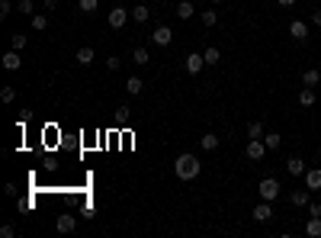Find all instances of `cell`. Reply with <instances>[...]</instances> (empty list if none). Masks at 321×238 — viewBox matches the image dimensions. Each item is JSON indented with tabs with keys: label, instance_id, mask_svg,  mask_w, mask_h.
I'll return each mask as SVG.
<instances>
[{
	"label": "cell",
	"instance_id": "6da1fadb",
	"mask_svg": "<svg viewBox=\"0 0 321 238\" xmlns=\"http://www.w3.org/2000/svg\"><path fill=\"white\" fill-rule=\"evenodd\" d=\"M199 171H203V164H199L196 154H189V151L177 154V161H174V174L180 177V181H196Z\"/></svg>",
	"mask_w": 321,
	"mask_h": 238
},
{
	"label": "cell",
	"instance_id": "7a4b0ae2",
	"mask_svg": "<svg viewBox=\"0 0 321 238\" xmlns=\"http://www.w3.org/2000/svg\"><path fill=\"white\" fill-rule=\"evenodd\" d=\"M280 190H283V187H280V181H276V177H264V181L257 184V193H260V200H270V203L280 196Z\"/></svg>",
	"mask_w": 321,
	"mask_h": 238
},
{
	"label": "cell",
	"instance_id": "3957f363",
	"mask_svg": "<svg viewBox=\"0 0 321 238\" xmlns=\"http://www.w3.org/2000/svg\"><path fill=\"white\" fill-rule=\"evenodd\" d=\"M267 145H264V138H247V148H244V154H247V158H251V161H264L267 158Z\"/></svg>",
	"mask_w": 321,
	"mask_h": 238
},
{
	"label": "cell",
	"instance_id": "277c9868",
	"mask_svg": "<svg viewBox=\"0 0 321 238\" xmlns=\"http://www.w3.org/2000/svg\"><path fill=\"white\" fill-rule=\"evenodd\" d=\"M129 16H132V10H125V7H113V10H110V16H106V23H110L113 29H122L125 23H129Z\"/></svg>",
	"mask_w": 321,
	"mask_h": 238
},
{
	"label": "cell",
	"instance_id": "5b68a950",
	"mask_svg": "<svg viewBox=\"0 0 321 238\" xmlns=\"http://www.w3.org/2000/svg\"><path fill=\"white\" fill-rule=\"evenodd\" d=\"M251 219H254V222H267V219H273V203H270V200H260V203L251 209Z\"/></svg>",
	"mask_w": 321,
	"mask_h": 238
},
{
	"label": "cell",
	"instance_id": "8992f818",
	"mask_svg": "<svg viewBox=\"0 0 321 238\" xmlns=\"http://www.w3.org/2000/svg\"><path fill=\"white\" fill-rule=\"evenodd\" d=\"M183 68H186V74H199V71L206 68V58L199 55V52H193V55H186V62H183Z\"/></svg>",
	"mask_w": 321,
	"mask_h": 238
},
{
	"label": "cell",
	"instance_id": "52a82bcc",
	"mask_svg": "<svg viewBox=\"0 0 321 238\" xmlns=\"http://www.w3.org/2000/svg\"><path fill=\"white\" fill-rule=\"evenodd\" d=\"M55 229L61 232V235H68V232H74V229H77V219L71 216V212H61V216L55 219Z\"/></svg>",
	"mask_w": 321,
	"mask_h": 238
},
{
	"label": "cell",
	"instance_id": "ba28073f",
	"mask_svg": "<svg viewBox=\"0 0 321 238\" xmlns=\"http://www.w3.org/2000/svg\"><path fill=\"white\" fill-rule=\"evenodd\" d=\"M289 203H292V206H308V203H312V190H308V187L292 190V193H289Z\"/></svg>",
	"mask_w": 321,
	"mask_h": 238
},
{
	"label": "cell",
	"instance_id": "9c48e42d",
	"mask_svg": "<svg viewBox=\"0 0 321 238\" xmlns=\"http://www.w3.org/2000/svg\"><path fill=\"white\" fill-rule=\"evenodd\" d=\"M151 39H154V45H170L174 42V32H170V26H158L151 32Z\"/></svg>",
	"mask_w": 321,
	"mask_h": 238
},
{
	"label": "cell",
	"instance_id": "30bf717a",
	"mask_svg": "<svg viewBox=\"0 0 321 238\" xmlns=\"http://www.w3.org/2000/svg\"><path fill=\"white\" fill-rule=\"evenodd\" d=\"M289 35H292L295 42H305V39H308V26H305L302 19H292V23H289Z\"/></svg>",
	"mask_w": 321,
	"mask_h": 238
},
{
	"label": "cell",
	"instance_id": "8fae6325",
	"mask_svg": "<svg viewBox=\"0 0 321 238\" xmlns=\"http://www.w3.org/2000/svg\"><path fill=\"white\" fill-rule=\"evenodd\" d=\"M321 84V71L318 68H305L302 71V87H318Z\"/></svg>",
	"mask_w": 321,
	"mask_h": 238
},
{
	"label": "cell",
	"instance_id": "7c38bea8",
	"mask_svg": "<svg viewBox=\"0 0 321 238\" xmlns=\"http://www.w3.org/2000/svg\"><path fill=\"white\" fill-rule=\"evenodd\" d=\"M0 62H4V68L7 71H19V65H23V58H19V52L16 49H10L4 58H0Z\"/></svg>",
	"mask_w": 321,
	"mask_h": 238
},
{
	"label": "cell",
	"instance_id": "4fadbf2b",
	"mask_svg": "<svg viewBox=\"0 0 321 238\" xmlns=\"http://www.w3.org/2000/svg\"><path fill=\"white\" fill-rule=\"evenodd\" d=\"M305 187L308 190H321V168H308L305 171Z\"/></svg>",
	"mask_w": 321,
	"mask_h": 238
},
{
	"label": "cell",
	"instance_id": "5bb4252c",
	"mask_svg": "<svg viewBox=\"0 0 321 238\" xmlns=\"http://www.w3.org/2000/svg\"><path fill=\"white\" fill-rule=\"evenodd\" d=\"M74 62H77L80 68L93 65V49H90V45H80V49H77V55H74Z\"/></svg>",
	"mask_w": 321,
	"mask_h": 238
},
{
	"label": "cell",
	"instance_id": "9a60e30c",
	"mask_svg": "<svg viewBox=\"0 0 321 238\" xmlns=\"http://www.w3.org/2000/svg\"><path fill=\"white\" fill-rule=\"evenodd\" d=\"M305 164H302V158H289L286 161V174H292V177H305Z\"/></svg>",
	"mask_w": 321,
	"mask_h": 238
},
{
	"label": "cell",
	"instance_id": "2e32d148",
	"mask_svg": "<svg viewBox=\"0 0 321 238\" xmlns=\"http://www.w3.org/2000/svg\"><path fill=\"white\" fill-rule=\"evenodd\" d=\"M315 100H318V93L312 87H302L299 90V106H305V110H308V106H315Z\"/></svg>",
	"mask_w": 321,
	"mask_h": 238
},
{
	"label": "cell",
	"instance_id": "e0dca14e",
	"mask_svg": "<svg viewBox=\"0 0 321 238\" xmlns=\"http://www.w3.org/2000/svg\"><path fill=\"white\" fill-rule=\"evenodd\" d=\"M199 148H203V151H216L219 148V135L216 132H206L203 138H199Z\"/></svg>",
	"mask_w": 321,
	"mask_h": 238
},
{
	"label": "cell",
	"instance_id": "ac0fdd59",
	"mask_svg": "<svg viewBox=\"0 0 321 238\" xmlns=\"http://www.w3.org/2000/svg\"><path fill=\"white\" fill-rule=\"evenodd\" d=\"M174 10H177V16H180V19H189V16H193V13H196V7H193V4H189V0H180V4H177Z\"/></svg>",
	"mask_w": 321,
	"mask_h": 238
},
{
	"label": "cell",
	"instance_id": "d6986e66",
	"mask_svg": "<svg viewBox=\"0 0 321 238\" xmlns=\"http://www.w3.org/2000/svg\"><path fill=\"white\" fill-rule=\"evenodd\" d=\"M125 90H129V93H132V97H138V93H141V90H145V81H141V77H135V74H132V77H129V81H125Z\"/></svg>",
	"mask_w": 321,
	"mask_h": 238
},
{
	"label": "cell",
	"instance_id": "ffe728a7",
	"mask_svg": "<svg viewBox=\"0 0 321 238\" xmlns=\"http://www.w3.org/2000/svg\"><path fill=\"white\" fill-rule=\"evenodd\" d=\"M148 16H151L148 4H138V7H132V19H135V23H148Z\"/></svg>",
	"mask_w": 321,
	"mask_h": 238
},
{
	"label": "cell",
	"instance_id": "44dd1931",
	"mask_svg": "<svg viewBox=\"0 0 321 238\" xmlns=\"http://www.w3.org/2000/svg\"><path fill=\"white\" fill-rule=\"evenodd\" d=\"M264 145H267L270 151H280V145H283V135H280V132H267V135H264Z\"/></svg>",
	"mask_w": 321,
	"mask_h": 238
},
{
	"label": "cell",
	"instance_id": "7402d4cb",
	"mask_svg": "<svg viewBox=\"0 0 321 238\" xmlns=\"http://www.w3.org/2000/svg\"><path fill=\"white\" fill-rule=\"evenodd\" d=\"M264 135H267L264 123H257V119H254V123H247V138H264Z\"/></svg>",
	"mask_w": 321,
	"mask_h": 238
},
{
	"label": "cell",
	"instance_id": "603a6c76",
	"mask_svg": "<svg viewBox=\"0 0 321 238\" xmlns=\"http://www.w3.org/2000/svg\"><path fill=\"white\" fill-rule=\"evenodd\" d=\"M305 235H312V238H321V216H312L305 225Z\"/></svg>",
	"mask_w": 321,
	"mask_h": 238
},
{
	"label": "cell",
	"instance_id": "cb8c5ba5",
	"mask_svg": "<svg viewBox=\"0 0 321 238\" xmlns=\"http://www.w3.org/2000/svg\"><path fill=\"white\" fill-rule=\"evenodd\" d=\"M203 58H206V65H219L222 62V52L216 49V45H209V49L203 52Z\"/></svg>",
	"mask_w": 321,
	"mask_h": 238
},
{
	"label": "cell",
	"instance_id": "d4e9b609",
	"mask_svg": "<svg viewBox=\"0 0 321 238\" xmlns=\"http://www.w3.org/2000/svg\"><path fill=\"white\" fill-rule=\"evenodd\" d=\"M199 19H203V26H216V23H219V13H216V10H203V13H199Z\"/></svg>",
	"mask_w": 321,
	"mask_h": 238
},
{
	"label": "cell",
	"instance_id": "484cf974",
	"mask_svg": "<svg viewBox=\"0 0 321 238\" xmlns=\"http://www.w3.org/2000/svg\"><path fill=\"white\" fill-rule=\"evenodd\" d=\"M132 62H135V65H148V62H151V58H148V49H141V45H138V49L132 52Z\"/></svg>",
	"mask_w": 321,
	"mask_h": 238
},
{
	"label": "cell",
	"instance_id": "4316f807",
	"mask_svg": "<svg viewBox=\"0 0 321 238\" xmlns=\"http://www.w3.org/2000/svg\"><path fill=\"white\" fill-rule=\"evenodd\" d=\"M45 26H49V16H45V13H35V16H32V29H35V32H42Z\"/></svg>",
	"mask_w": 321,
	"mask_h": 238
},
{
	"label": "cell",
	"instance_id": "83f0119b",
	"mask_svg": "<svg viewBox=\"0 0 321 238\" xmlns=\"http://www.w3.org/2000/svg\"><path fill=\"white\" fill-rule=\"evenodd\" d=\"M10 49H16V52H19V49H26V35H23V32H16L13 39H10Z\"/></svg>",
	"mask_w": 321,
	"mask_h": 238
},
{
	"label": "cell",
	"instance_id": "f1b7e54d",
	"mask_svg": "<svg viewBox=\"0 0 321 238\" xmlns=\"http://www.w3.org/2000/svg\"><path fill=\"white\" fill-rule=\"evenodd\" d=\"M0 100H4V103H13V100H16V90H13V87H0Z\"/></svg>",
	"mask_w": 321,
	"mask_h": 238
},
{
	"label": "cell",
	"instance_id": "f546056e",
	"mask_svg": "<svg viewBox=\"0 0 321 238\" xmlns=\"http://www.w3.org/2000/svg\"><path fill=\"white\" fill-rule=\"evenodd\" d=\"M19 13H26V16H35V4H32V0H19Z\"/></svg>",
	"mask_w": 321,
	"mask_h": 238
},
{
	"label": "cell",
	"instance_id": "4dcf8cb0",
	"mask_svg": "<svg viewBox=\"0 0 321 238\" xmlns=\"http://www.w3.org/2000/svg\"><path fill=\"white\" fill-rule=\"evenodd\" d=\"M97 4H100V0H80V13H93V10H97Z\"/></svg>",
	"mask_w": 321,
	"mask_h": 238
},
{
	"label": "cell",
	"instance_id": "1f68e13d",
	"mask_svg": "<svg viewBox=\"0 0 321 238\" xmlns=\"http://www.w3.org/2000/svg\"><path fill=\"white\" fill-rule=\"evenodd\" d=\"M106 68H110V71H119V68H122V58H119V55H110V58H106Z\"/></svg>",
	"mask_w": 321,
	"mask_h": 238
},
{
	"label": "cell",
	"instance_id": "d6a6232c",
	"mask_svg": "<svg viewBox=\"0 0 321 238\" xmlns=\"http://www.w3.org/2000/svg\"><path fill=\"white\" fill-rule=\"evenodd\" d=\"M0 238H16V229H13V225H0Z\"/></svg>",
	"mask_w": 321,
	"mask_h": 238
},
{
	"label": "cell",
	"instance_id": "836d02e7",
	"mask_svg": "<svg viewBox=\"0 0 321 238\" xmlns=\"http://www.w3.org/2000/svg\"><path fill=\"white\" fill-rule=\"evenodd\" d=\"M13 13V4H10V0H0V16H10Z\"/></svg>",
	"mask_w": 321,
	"mask_h": 238
},
{
	"label": "cell",
	"instance_id": "e575fe53",
	"mask_svg": "<svg viewBox=\"0 0 321 238\" xmlns=\"http://www.w3.org/2000/svg\"><path fill=\"white\" fill-rule=\"evenodd\" d=\"M308 212H312V216H321V203H308Z\"/></svg>",
	"mask_w": 321,
	"mask_h": 238
},
{
	"label": "cell",
	"instance_id": "d590c367",
	"mask_svg": "<svg viewBox=\"0 0 321 238\" xmlns=\"http://www.w3.org/2000/svg\"><path fill=\"white\" fill-rule=\"evenodd\" d=\"M312 23H315V26H321V7H318V10H312Z\"/></svg>",
	"mask_w": 321,
	"mask_h": 238
},
{
	"label": "cell",
	"instance_id": "8d00e7d4",
	"mask_svg": "<svg viewBox=\"0 0 321 238\" xmlns=\"http://www.w3.org/2000/svg\"><path fill=\"white\" fill-rule=\"evenodd\" d=\"M58 7V0H45V10H55Z\"/></svg>",
	"mask_w": 321,
	"mask_h": 238
},
{
	"label": "cell",
	"instance_id": "74e56055",
	"mask_svg": "<svg viewBox=\"0 0 321 238\" xmlns=\"http://www.w3.org/2000/svg\"><path fill=\"white\" fill-rule=\"evenodd\" d=\"M276 4H280V7H292V4H295V0H276Z\"/></svg>",
	"mask_w": 321,
	"mask_h": 238
},
{
	"label": "cell",
	"instance_id": "f35d334b",
	"mask_svg": "<svg viewBox=\"0 0 321 238\" xmlns=\"http://www.w3.org/2000/svg\"><path fill=\"white\" fill-rule=\"evenodd\" d=\"M318 161H321V148H318Z\"/></svg>",
	"mask_w": 321,
	"mask_h": 238
},
{
	"label": "cell",
	"instance_id": "ab89813d",
	"mask_svg": "<svg viewBox=\"0 0 321 238\" xmlns=\"http://www.w3.org/2000/svg\"><path fill=\"white\" fill-rule=\"evenodd\" d=\"M212 4H222V0H212Z\"/></svg>",
	"mask_w": 321,
	"mask_h": 238
},
{
	"label": "cell",
	"instance_id": "60d3db41",
	"mask_svg": "<svg viewBox=\"0 0 321 238\" xmlns=\"http://www.w3.org/2000/svg\"><path fill=\"white\" fill-rule=\"evenodd\" d=\"M318 90H321V84H318Z\"/></svg>",
	"mask_w": 321,
	"mask_h": 238
}]
</instances>
